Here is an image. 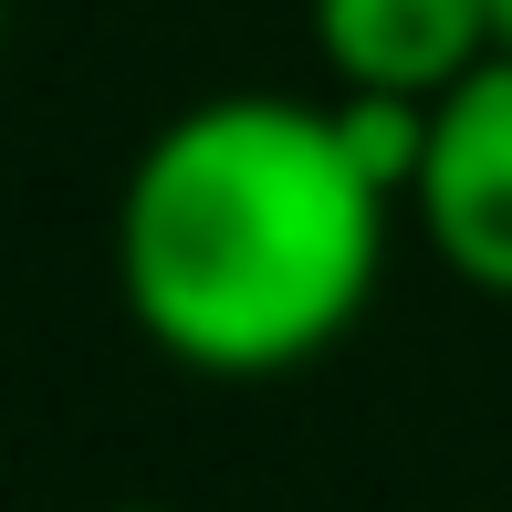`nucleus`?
Segmentation results:
<instances>
[{
    "mask_svg": "<svg viewBox=\"0 0 512 512\" xmlns=\"http://www.w3.org/2000/svg\"><path fill=\"white\" fill-rule=\"evenodd\" d=\"M398 199L345 157L324 95H199L115 189V293L168 366L272 387L377 304Z\"/></svg>",
    "mask_w": 512,
    "mask_h": 512,
    "instance_id": "obj_1",
    "label": "nucleus"
},
{
    "mask_svg": "<svg viewBox=\"0 0 512 512\" xmlns=\"http://www.w3.org/2000/svg\"><path fill=\"white\" fill-rule=\"evenodd\" d=\"M418 241L450 283L512 304V53L481 63L450 105L429 115V168L408 199Z\"/></svg>",
    "mask_w": 512,
    "mask_h": 512,
    "instance_id": "obj_2",
    "label": "nucleus"
},
{
    "mask_svg": "<svg viewBox=\"0 0 512 512\" xmlns=\"http://www.w3.org/2000/svg\"><path fill=\"white\" fill-rule=\"evenodd\" d=\"M304 42L335 95L450 105L481 63H502L492 0H304Z\"/></svg>",
    "mask_w": 512,
    "mask_h": 512,
    "instance_id": "obj_3",
    "label": "nucleus"
},
{
    "mask_svg": "<svg viewBox=\"0 0 512 512\" xmlns=\"http://www.w3.org/2000/svg\"><path fill=\"white\" fill-rule=\"evenodd\" d=\"M492 21H502V53H512V0H492Z\"/></svg>",
    "mask_w": 512,
    "mask_h": 512,
    "instance_id": "obj_4",
    "label": "nucleus"
},
{
    "mask_svg": "<svg viewBox=\"0 0 512 512\" xmlns=\"http://www.w3.org/2000/svg\"><path fill=\"white\" fill-rule=\"evenodd\" d=\"M105 512H178V502H105Z\"/></svg>",
    "mask_w": 512,
    "mask_h": 512,
    "instance_id": "obj_5",
    "label": "nucleus"
}]
</instances>
